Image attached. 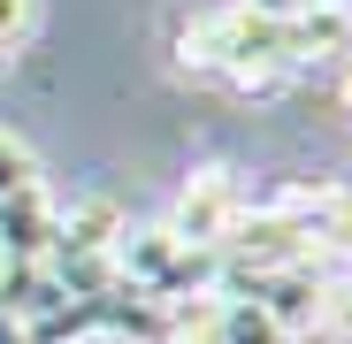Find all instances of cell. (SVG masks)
Wrapping results in <instances>:
<instances>
[{
    "mask_svg": "<svg viewBox=\"0 0 352 344\" xmlns=\"http://www.w3.org/2000/svg\"><path fill=\"white\" fill-rule=\"evenodd\" d=\"M176 62L199 69V77H222V84H253V92L307 77V62H299V23L253 16L245 0L192 16L184 31H176Z\"/></svg>",
    "mask_w": 352,
    "mask_h": 344,
    "instance_id": "1",
    "label": "cell"
},
{
    "mask_svg": "<svg viewBox=\"0 0 352 344\" xmlns=\"http://www.w3.org/2000/svg\"><path fill=\"white\" fill-rule=\"evenodd\" d=\"M115 283L153 306H176V299H222V253H199L168 229H123L115 238Z\"/></svg>",
    "mask_w": 352,
    "mask_h": 344,
    "instance_id": "2",
    "label": "cell"
},
{
    "mask_svg": "<svg viewBox=\"0 0 352 344\" xmlns=\"http://www.w3.org/2000/svg\"><path fill=\"white\" fill-rule=\"evenodd\" d=\"M253 199H245V184H238V168H199V176L176 192V207H168V238H184V245H199V253H222V238L238 229V214H245Z\"/></svg>",
    "mask_w": 352,
    "mask_h": 344,
    "instance_id": "3",
    "label": "cell"
},
{
    "mask_svg": "<svg viewBox=\"0 0 352 344\" xmlns=\"http://www.w3.org/2000/svg\"><path fill=\"white\" fill-rule=\"evenodd\" d=\"M54 214H62V199H54L46 184L16 192V199H0V268H16V260H46L54 253Z\"/></svg>",
    "mask_w": 352,
    "mask_h": 344,
    "instance_id": "4",
    "label": "cell"
},
{
    "mask_svg": "<svg viewBox=\"0 0 352 344\" xmlns=\"http://www.w3.org/2000/svg\"><path fill=\"white\" fill-rule=\"evenodd\" d=\"M54 306H62V283H54V268L46 260H16V268H0V314L8 321H46Z\"/></svg>",
    "mask_w": 352,
    "mask_h": 344,
    "instance_id": "5",
    "label": "cell"
},
{
    "mask_svg": "<svg viewBox=\"0 0 352 344\" xmlns=\"http://www.w3.org/2000/svg\"><path fill=\"white\" fill-rule=\"evenodd\" d=\"M214 344H291V336H283V329H276L245 291H230L222 314H214Z\"/></svg>",
    "mask_w": 352,
    "mask_h": 344,
    "instance_id": "6",
    "label": "cell"
},
{
    "mask_svg": "<svg viewBox=\"0 0 352 344\" xmlns=\"http://www.w3.org/2000/svg\"><path fill=\"white\" fill-rule=\"evenodd\" d=\"M214 314H222V299H176V306H161L153 344H214Z\"/></svg>",
    "mask_w": 352,
    "mask_h": 344,
    "instance_id": "7",
    "label": "cell"
},
{
    "mask_svg": "<svg viewBox=\"0 0 352 344\" xmlns=\"http://www.w3.org/2000/svg\"><path fill=\"white\" fill-rule=\"evenodd\" d=\"M31 184H38V153L0 123V199H16V192H31Z\"/></svg>",
    "mask_w": 352,
    "mask_h": 344,
    "instance_id": "8",
    "label": "cell"
},
{
    "mask_svg": "<svg viewBox=\"0 0 352 344\" xmlns=\"http://www.w3.org/2000/svg\"><path fill=\"white\" fill-rule=\"evenodd\" d=\"M322 336L329 344H352V268L329 275V299H322Z\"/></svg>",
    "mask_w": 352,
    "mask_h": 344,
    "instance_id": "9",
    "label": "cell"
},
{
    "mask_svg": "<svg viewBox=\"0 0 352 344\" xmlns=\"http://www.w3.org/2000/svg\"><path fill=\"white\" fill-rule=\"evenodd\" d=\"M38 31V0H0V54H23Z\"/></svg>",
    "mask_w": 352,
    "mask_h": 344,
    "instance_id": "10",
    "label": "cell"
},
{
    "mask_svg": "<svg viewBox=\"0 0 352 344\" xmlns=\"http://www.w3.org/2000/svg\"><path fill=\"white\" fill-rule=\"evenodd\" d=\"M245 8H253V16H283V23H291V16H307L314 0H245Z\"/></svg>",
    "mask_w": 352,
    "mask_h": 344,
    "instance_id": "11",
    "label": "cell"
},
{
    "mask_svg": "<svg viewBox=\"0 0 352 344\" xmlns=\"http://www.w3.org/2000/svg\"><path fill=\"white\" fill-rule=\"evenodd\" d=\"M0 344H31V336H23V321H8V314H0Z\"/></svg>",
    "mask_w": 352,
    "mask_h": 344,
    "instance_id": "12",
    "label": "cell"
},
{
    "mask_svg": "<svg viewBox=\"0 0 352 344\" xmlns=\"http://www.w3.org/2000/svg\"><path fill=\"white\" fill-rule=\"evenodd\" d=\"M314 8H337V16H352V0H314Z\"/></svg>",
    "mask_w": 352,
    "mask_h": 344,
    "instance_id": "13",
    "label": "cell"
},
{
    "mask_svg": "<svg viewBox=\"0 0 352 344\" xmlns=\"http://www.w3.org/2000/svg\"><path fill=\"white\" fill-rule=\"evenodd\" d=\"M8 69H16V54H0V77H8Z\"/></svg>",
    "mask_w": 352,
    "mask_h": 344,
    "instance_id": "14",
    "label": "cell"
}]
</instances>
